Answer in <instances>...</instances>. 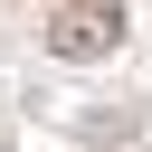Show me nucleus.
<instances>
[{
	"label": "nucleus",
	"instance_id": "1",
	"mask_svg": "<svg viewBox=\"0 0 152 152\" xmlns=\"http://www.w3.org/2000/svg\"><path fill=\"white\" fill-rule=\"evenodd\" d=\"M114 38H124V0H66L48 19V48L57 57H104Z\"/></svg>",
	"mask_w": 152,
	"mask_h": 152
}]
</instances>
